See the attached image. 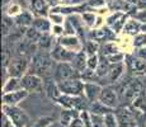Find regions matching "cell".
Instances as JSON below:
<instances>
[{"label":"cell","instance_id":"6da1fadb","mask_svg":"<svg viewBox=\"0 0 146 127\" xmlns=\"http://www.w3.org/2000/svg\"><path fill=\"white\" fill-rule=\"evenodd\" d=\"M56 61L52 59L51 53L38 51L32 56L31 60V71L28 74H35L42 79H48L53 76Z\"/></svg>","mask_w":146,"mask_h":127},{"label":"cell","instance_id":"7a4b0ae2","mask_svg":"<svg viewBox=\"0 0 146 127\" xmlns=\"http://www.w3.org/2000/svg\"><path fill=\"white\" fill-rule=\"evenodd\" d=\"M142 94V83L139 79H130L122 86L121 92L118 93L119 99H122L126 103H133L140 95Z\"/></svg>","mask_w":146,"mask_h":127},{"label":"cell","instance_id":"3957f363","mask_svg":"<svg viewBox=\"0 0 146 127\" xmlns=\"http://www.w3.org/2000/svg\"><path fill=\"white\" fill-rule=\"evenodd\" d=\"M31 60L29 56H22L15 55L10 61L9 66L7 67V72L9 78H23L26 74H28V69L31 67Z\"/></svg>","mask_w":146,"mask_h":127},{"label":"cell","instance_id":"277c9868","mask_svg":"<svg viewBox=\"0 0 146 127\" xmlns=\"http://www.w3.org/2000/svg\"><path fill=\"white\" fill-rule=\"evenodd\" d=\"M3 112L17 127H27L29 123V116L18 106H5L3 104Z\"/></svg>","mask_w":146,"mask_h":127},{"label":"cell","instance_id":"5b68a950","mask_svg":"<svg viewBox=\"0 0 146 127\" xmlns=\"http://www.w3.org/2000/svg\"><path fill=\"white\" fill-rule=\"evenodd\" d=\"M80 78V74L75 70L71 63H57L55 67V72H53V79L57 84L64 83L70 79Z\"/></svg>","mask_w":146,"mask_h":127},{"label":"cell","instance_id":"8992f818","mask_svg":"<svg viewBox=\"0 0 146 127\" xmlns=\"http://www.w3.org/2000/svg\"><path fill=\"white\" fill-rule=\"evenodd\" d=\"M61 93L70 97H78V95H84V81L80 78L70 79L64 83L58 84Z\"/></svg>","mask_w":146,"mask_h":127},{"label":"cell","instance_id":"52a82bcc","mask_svg":"<svg viewBox=\"0 0 146 127\" xmlns=\"http://www.w3.org/2000/svg\"><path fill=\"white\" fill-rule=\"evenodd\" d=\"M22 88L28 93H40L44 89V80L35 74H26L22 78Z\"/></svg>","mask_w":146,"mask_h":127},{"label":"cell","instance_id":"ba28073f","mask_svg":"<svg viewBox=\"0 0 146 127\" xmlns=\"http://www.w3.org/2000/svg\"><path fill=\"white\" fill-rule=\"evenodd\" d=\"M114 116L119 127H133V122H136L133 109L128 107H118L114 112Z\"/></svg>","mask_w":146,"mask_h":127},{"label":"cell","instance_id":"9c48e42d","mask_svg":"<svg viewBox=\"0 0 146 127\" xmlns=\"http://www.w3.org/2000/svg\"><path fill=\"white\" fill-rule=\"evenodd\" d=\"M99 102H102L104 106L114 111V108H118V104H119L118 92L116 89L111 88V86H103L102 94L99 97Z\"/></svg>","mask_w":146,"mask_h":127},{"label":"cell","instance_id":"30bf717a","mask_svg":"<svg viewBox=\"0 0 146 127\" xmlns=\"http://www.w3.org/2000/svg\"><path fill=\"white\" fill-rule=\"evenodd\" d=\"M50 53H51L53 60L57 61V63H72V60H74L75 55H76L78 52H72V51L66 50L65 47L60 46V45L57 43V41H56L55 47H53Z\"/></svg>","mask_w":146,"mask_h":127},{"label":"cell","instance_id":"8fae6325","mask_svg":"<svg viewBox=\"0 0 146 127\" xmlns=\"http://www.w3.org/2000/svg\"><path fill=\"white\" fill-rule=\"evenodd\" d=\"M127 13L125 12H114L107 19V27H109L114 33H118L123 31L126 22H127Z\"/></svg>","mask_w":146,"mask_h":127},{"label":"cell","instance_id":"7c38bea8","mask_svg":"<svg viewBox=\"0 0 146 127\" xmlns=\"http://www.w3.org/2000/svg\"><path fill=\"white\" fill-rule=\"evenodd\" d=\"M57 43L60 46L65 47L66 50L72 51V52H80L84 50L78 36H61L57 39Z\"/></svg>","mask_w":146,"mask_h":127},{"label":"cell","instance_id":"4fadbf2b","mask_svg":"<svg viewBox=\"0 0 146 127\" xmlns=\"http://www.w3.org/2000/svg\"><path fill=\"white\" fill-rule=\"evenodd\" d=\"M103 86L99 85L98 83L93 81H84V95L90 103L99 100V97L102 94Z\"/></svg>","mask_w":146,"mask_h":127},{"label":"cell","instance_id":"5bb4252c","mask_svg":"<svg viewBox=\"0 0 146 127\" xmlns=\"http://www.w3.org/2000/svg\"><path fill=\"white\" fill-rule=\"evenodd\" d=\"M28 94L29 93L26 89H21L17 90V92L3 94V104H5V106H18L22 100H24L28 97Z\"/></svg>","mask_w":146,"mask_h":127},{"label":"cell","instance_id":"9a60e30c","mask_svg":"<svg viewBox=\"0 0 146 127\" xmlns=\"http://www.w3.org/2000/svg\"><path fill=\"white\" fill-rule=\"evenodd\" d=\"M14 21H15V25L19 29L27 31L28 28H31L33 25L35 18H33L32 12H29V10H23L19 15H17L15 18H14Z\"/></svg>","mask_w":146,"mask_h":127},{"label":"cell","instance_id":"2e32d148","mask_svg":"<svg viewBox=\"0 0 146 127\" xmlns=\"http://www.w3.org/2000/svg\"><path fill=\"white\" fill-rule=\"evenodd\" d=\"M44 93H46V95L50 98V99L52 100H58V98L62 95V93H61L60 88H58V84L55 81V79H44Z\"/></svg>","mask_w":146,"mask_h":127},{"label":"cell","instance_id":"e0dca14e","mask_svg":"<svg viewBox=\"0 0 146 127\" xmlns=\"http://www.w3.org/2000/svg\"><path fill=\"white\" fill-rule=\"evenodd\" d=\"M128 69L135 74H146V61L137 56H127L126 57Z\"/></svg>","mask_w":146,"mask_h":127},{"label":"cell","instance_id":"ac0fdd59","mask_svg":"<svg viewBox=\"0 0 146 127\" xmlns=\"http://www.w3.org/2000/svg\"><path fill=\"white\" fill-rule=\"evenodd\" d=\"M116 33L111 29L109 27H104V28H99V29H92L90 31V39H94L97 42H103V41H109L114 37Z\"/></svg>","mask_w":146,"mask_h":127},{"label":"cell","instance_id":"d6986e66","mask_svg":"<svg viewBox=\"0 0 146 127\" xmlns=\"http://www.w3.org/2000/svg\"><path fill=\"white\" fill-rule=\"evenodd\" d=\"M50 7L47 5L46 0H31V12L35 14L37 18L41 17H47Z\"/></svg>","mask_w":146,"mask_h":127},{"label":"cell","instance_id":"ffe728a7","mask_svg":"<svg viewBox=\"0 0 146 127\" xmlns=\"http://www.w3.org/2000/svg\"><path fill=\"white\" fill-rule=\"evenodd\" d=\"M71 64L79 74L85 71V70L88 69V55L85 53V51L83 50V51H80V52H78L76 55H75Z\"/></svg>","mask_w":146,"mask_h":127},{"label":"cell","instance_id":"44dd1931","mask_svg":"<svg viewBox=\"0 0 146 127\" xmlns=\"http://www.w3.org/2000/svg\"><path fill=\"white\" fill-rule=\"evenodd\" d=\"M126 69V65L125 63H121V64H113L111 65V69H109L108 72V81L111 84L117 83V81L121 79V76L123 75Z\"/></svg>","mask_w":146,"mask_h":127},{"label":"cell","instance_id":"7402d4cb","mask_svg":"<svg viewBox=\"0 0 146 127\" xmlns=\"http://www.w3.org/2000/svg\"><path fill=\"white\" fill-rule=\"evenodd\" d=\"M80 116V112L76 109H62L60 114V125L64 127H69L74 120Z\"/></svg>","mask_w":146,"mask_h":127},{"label":"cell","instance_id":"603a6c76","mask_svg":"<svg viewBox=\"0 0 146 127\" xmlns=\"http://www.w3.org/2000/svg\"><path fill=\"white\" fill-rule=\"evenodd\" d=\"M89 112H90L92 114H97V116H102V117H106L107 114L109 113H113V109L108 108L107 106L102 103V102L97 100V102H93V103H90V106H89Z\"/></svg>","mask_w":146,"mask_h":127},{"label":"cell","instance_id":"cb8c5ba5","mask_svg":"<svg viewBox=\"0 0 146 127\" xmlns=\"http://www.w3.org/2000/svg\"><path fill=\"white\" fill-rule=\"evenodd\" d=\"M56 43H53V37L50 33H43L41 36L40 41H38L37 46H38V51H42V52H51L52 49L55 47Z\"/></svg>","mask_w":146,"mask_h":127},{"label":"cell","instance_id":"d4e9b609","mask_svg":"<svg viewBox=\"0 0 146 127\" xmlns=\"http://www.w3.org/2000/svg\"><path fill=\"white\" fill-rule=\"evenodd\" d=\"M35 29H37L40 33H50L51 31V22L47 17H41V18H35V22H33L32 25Z\"/></svg>","mask_w":146,"mask_h":127},{"label":"cell","instance_id":"484cf974","mask_svg":"<svg viewBox=\"0 0 146 127\" xmlns=\"http://www.w3.org/2000/svg\"><path fill=\"white\" fill-rule=\"evenodd\" d=\"M22 88V79L21 78H8V80L5 81L4 86H3V94L7 93H12L21 90Z\"/></svg>","mask_w":146,"mask_h":127},{"label":"cell","instance_id":"4316f807","mask_svg":"<svg viewBox=\"0 0 146 127\" xmlns=\"http://www.w3.org/2000/svg\"><path fill=\"white\" fill-rule=\"evenodd\" d=\"M141 23H140L139 21H136V19H128L127 22H126L125 27H123V31L122 32L127 33V35H131V36H137L139 33H141Z\"/></svg>","mask_w":146,"mask_h":127},{"label":"cell","instance_id":"83f0119b","mask_svg":"<svg viewBox=\"0 0 146 127\" xmlns=\"http://www.w3.org/2000/svg\"><path fill=\"white\" fill-rule=\"evenodd\" d=\"M109 69H111V64L107 60L106 56L100 55L99 59V64H98V67L95 70V74H97L98 78H103V76H108Z\"/></svg>","mask_w":146,"mask_h":127},{"label":"cell","instance_id":"f1b7e54d","mask_svg":"<svg viewBox=\"0 0 146 127\" xmlns=\"http://www.w3.org/2000/svg\"><path fill=\"white\" fill-rule=\"evenodd\" d=\"M14 25H15V21H14L12 17H9V15H7V14H5V15L3 17V25H1L3 37L7 38L8 36L13 32V27H14Z\"/></svg>","mask_w":146,"mask_h":127},{"label":"cell","instance_id":"f546056e","mask_svg":"<svg viewBox=\"0 0 146 127\" xmlns=\"http://www.w3.org/2000/svg\"><path fill=\"white\" fill-rule=\"evenodd\" d=\"M98 50H99V42L94 41V39H88L85 41V47L84 51L88 56H93V55H98Z\"/></svg>","mask_w":146,"mask_h":127},{"label":"cell","instance_id":"4dcf8cb0","mask_svg":"<svg viewBox=\"0 0 146 127\" xmlns=\"http://www.w3.org/2000/svg\"><path fill=\"white\" fill-rule=\"evenodd\" d=\"M42 33H40L37 29H35L33 27L28 28V29L26 31V35H24V39H27V41L32 42V43H38V41H40Z\"/></svg>","mask_w":146,"mask_h":127},{"label":"cell","instance_id":"1f68e13d","mask_svg":"<svg viewBox=\"0 0 146 127\" xmlns=\"http://www.w3.org/2000/svg\"><path fill=\"white\" fill-rule=\"evenodd\" d=\"M52 123H55V118L52 116H43V117H40L35 123H33L32 127H48L51 126Z\"/></svg>","mask_w":146,"mask_h":127},{"label":"cell","instance_id":"d6a6232c","mask_svg":"<svg viewBox=\"0 0 146 127\" xmlns=\"http://www.w3.org/2000/svg\"><path fill=\"white\" fill-rule=\"evenodd\" d=\"M102 55L103 56H111V55H114V53L119 52L117 46L113 43V42H106L102 47Z\"/></svg>","mask_w":146,"mask_h":127},{"label":"cell","instance_id":"836d02e7","mask_svg":"<svg viewBox=\"0 0 146 127\" xmlns=\"http://www.w3.org/2000/svg\"><path fill=\"white\" fill-rule=\"evenodd\" d=\"M81 18H83V22L88 25L89 28L94 27L95 25V21H97V17L93 12H85L81 14Z\"/></svg>","mask_w":146,"mask_h":127},{"label":"cell","instance_id":"e575fe53","mask_svg":"<svg viewBox=\"0 0 146 127\" xmlns=\"http://www.w3.org/2000/svg\"><path fill=\"white\" fill-rule=\"evenodd\" d=\"M12 59H13V56H12V53H10V51L8 50L7 47H4V49H3V52H1V64H3V67H4V69H7V67L9 66Z\"/></svg>","mask_w":146,"mask_h":127},{"label":"cell","instance_id":"d590c367","mask_svg":"<svg viewBox=\"0 0 146 127\" xmlns=\"http://www.w3.org/2000/svg\"><path fill=\"white\" fill-rule=\"evenodd\" d=\"M133 46L136 49H141V47L146 46V33H139L137 36H135L133 38Z\"/></svg>","mask_w":146,"mask_h":127},{"label":"cell","instance_id":"8d00e7d4","mask_svg":"<svg viewBox=\"0 0 146 127\" xmlns=\"http://www.w3.org/2000/svg\"><path fill=\"white\" fill-rule=\"evenodd\" d=\"M107 60L109 61V64L113 65V64H121V63H125V55L122 52H117L114 55H111V56H106Z\"/></svg>","mask_w":146,"mask_h":127},{"label":"cell","instance_id":"74e56055","mask_svg":"<svg viewBox=\"0 0 146 127\" xmlns=\"http://www.w3.org/2000/svg\"><path fill=\"white\" fill-rule=\"evenodd\" d=\"M104 125H106V127H119L118 122H117V120H116V116H114V112L107 114L104 117Z\"/></svg>","mask_w":146,"mask_h":127},{"label":"cell","instance_id":"f35d334b","mask_svg":"<svg viewBox=\"0 0 146 127\" xmlns=\"http://www.w3.org/2000/svg\"><path fill=\"white\" fill-rule=\"evenodd\" d=\"M99 56L98 55H93V56H88V69L95 71L98 67V64H99Z\"/></svg>","mask_w":146,"mask_h":127},{"label":"cell","instance_id":"ab89813d","mask_svg":"<svg viewBox=\"0 0 146 127\" xmlns=\"http://www.w3.org/2000/svg\"><path fill=\"white\" fill-rule=\"evenodd\" d=\"M133 19L139 21L141 24L146 23V9H137L133 13Z\"/></svg>","mask_w":146,"mask_h":127},{"label":"cell","instance_id":"60d3db41","mask_svg":"<svg viewBox=\"0 0 146 127\" xmlns=\"http://www.w3.org/2000/svg\"><path fill=\"white\" fill-rule=\"evenodd\" d=\"M48 18L53 22V24L61 25L64 22H65V21H64V19H65V18H64V15H62V14H60V13H52L51 12V13H50V15H48Z\"/></svg>","mask_w":146,"mask_h":127},{"label":"cell","instance_id":"b9f144b4","mask_svg":"<svg viewBox=\"0 0 146 127\" xmlns=\"http://www.w3.org/2000/svg\"><path fill=\"white\" fill-rule=\"evenodd\" d=\"M52 33H53V36H58V37H61V36H64V33H65V28H64L62 25L53 24Z\"/></svg>","mask_w":146,"mask_h":127},{"label":"cell","instance_id":"7bdbcfd3","mask_svg":"<svg viewBox=\"0 0 146 127\" xmlns=\"http://www.w3.org/2000/svg\"><path fill=\"white\" fill-rule=\"evenodd\" d=\"M88 5L93 9V8H98V7H102V5L106 4V0H88Z\"/></svg>","mask_w":146,"mask_h":127},{"label":"cell","instance_id":"ee69618b","mask_svg":"<svg viewBox=\"0 0 146 127\" xmlns=\"http://www.w3.org/2000/svg\"><path fill=\"white\" fill-rule=\"evenodd\" d=\"M136 56L146 61V46H145V47H141V49H137V51H136Z\"/></svg>","mask_w":146,"mask_h":127},{"label":"cell","instance_id":"f6af8a7d","mask_svg":"<svg viewBox=\"0 0 146 127\" xmlns=\"http://www.w3.org/2000/svg\"><path fill=\"white\" fill-rule=\"evenodd\" d=\"M3 127H17L9 118L7 117L4 113H3Z\"/></svg>","mask_w":146,"mask_h":127},{"label":"cell","instance_id":"bcb514c9","mask_svg":"<svg viewBox=\"0 0 146 127\" xmlns=\"http://www.w3.org/2000/svg\"><path fill=\"white\" fill-rule=\"evenodd\" d=\"M69 127H84V123H83V121L80 120V116L76 118V120H74L71 122V125H70Z\"/></svg>","mask_w":146,"mask_h":127},{"label":"cell","instance_id":"7dc6e473","mask_svg":"<svg viewBox=\"0 0 146 127\" xmlns=\"http://www.w3.org/2000/svg\"><path fill=\"white\" fill-rule=\"evenodd\" d=\"M47 5H48L51 9H53V8L58 7V3H60V0H46Z\"/></svg>","mask_w":146,"mask_h":127},{"label":"cell","instance_id":"c3c4849f","mask_svg":"<svg viewBox=\"0 0 146 127\" xmlns=\"http://www.w3.org/2000/svg\"><path fill=\"white\" fill-rule=\"evenodd\" d=\"M127 4H130V5H136L137 7V4H139V1L140 0H125Z\"/></svg>","mask_w":146,"mask_h":127},{"label":"cell","instance_id":"681fc988","mask_svg":"<svg viewBox=\"0 0 146 127\" xmlns=\"http://www.w3.org/2000/svg\"><path fill=\"white\" fill-rule=\"evenodd\" d=\"M141 32L142 33H146V23L141 25Z\"/></svg>","mask_w":146,"mask_h":127},{"label":"cell","instance_id":"f907efd6","mask_svg":"<svg viewBox=\"0 0 146 127\" xmlns=\"http://www.w3.org/2000/svg\"><path fill=\"white\" fill-rule=\"evenodd\" d=\"M48 127H58V125H57V123H52V125L48 126Z\"/></svg>","mask_w":146,"mask_h":127}]
</instances>
